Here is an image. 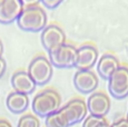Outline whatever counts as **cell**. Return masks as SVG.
<instances>
[{"mask_svg": "<svg viewBox=\"0 0 128 127\" xmlns=\"http://www.w3.org/2000/svg\"><path fill=\"white\" fill-rule=\"evenodd\" d=\"M60 95L54 89H45L38 92L32 99V110L37 116L46 118L49 115L56 113L60 109Z\"/></svg>", "mask_w": 128, "mask_h": 127, "instance_id": "obj_1", "label": "cell"}, {"mask_svg": "<svg viewBox=\"0 0 128 127\" xmlns=\"http://www.w3.org/2000/svg\"><path fill=\"white\" fill-rule=\"evenodd\" d=\"M17 25L21 30L28 32L42 31L47 27L46 11L39 6L24 8L17 20Z\"/></svg>", "mask_w": 128, "mask_h": 127, "instance_id": "obj_2", "label": "cell"}, {"mask_svg": "<svg viewBox=\"0 0 128 127\" xmlns=\"http://www.w3.org/2000/svg\"><path fill=\"white\" fill-rule=\"evenodd\" d=\"M49 62L52 67L65 69V68H72L76 65L77 60V48L72 45H65L49 51Z\"/></svg>", "mask_w": 128, "mask_h": 127, "instance_id": "obj_3", "label": "cell"}, {"mask_svg": "<svg viewBox=\"0 0 128 127\" xmlns=\"http://www.w3.org/2000/svg\"><path fill=\"white\" fill-rule=\"evenodd\" d=\"M27 72L32 78L36 85L44 86L52 76V65L45 56H37L29 64Z\"/></svg>", "mask_w": 128, "mask_h": 127, "instance_id": "obj_4", "label": "cell"}, {"mask_svg": "<svg viewBox=\"0 0 128 127\" xmlns=\"http://www.w3.org/2000/svg\"><path fill=\"white\" fill-rule=\"evenodd\" d=\"M108 89L114 98H126L128 96V67H118L108 80Z\"/></svg>", "mask_w": 128, "mask_h": 127, "instance_id": "obj_5", "label": "cell"}, {"mask_svg": "<svg viewBox=\"0 0 128 127\" xmlns=\"http://www.w3.org/2000/svg\"><path fill=\"white\" fill-rule=\"evenodd\" d=\"M60 112L65 116L66 120L68 122V125L74 126L80 122L85 120L87 116V102H85L84 99L74 98L69 100L65 106L60 108Z\"/></svg>", "mask_w": 128, "mask_h": 127, "instance_id": "obj_6", "label": "cell"}, {"mask_svg": "<svg viewBox=\"0 0 128 127\" xmlns=\"http://www.w3.org/2000/svg\"><path fill=\"white\" fill-rule=\"evenodd\" d=\"M41 44L44 48L49 52L65 45L66 35L60 27L56 25H49L41 31Z\"/></svg>", "mask_w": 128, "mask_h": 127, "instance_id": "obj_7", "label": "cell"}, {"mask_svg": "<svg viewBox=\"0 0 128 127\" xmlns=\"http://www.w3.org/2000/svg\"><path fill=\"white\" fill-rule=\"evenodd\" d=\"M24 9L20 0H0V24L9 25L17 21Z\"/></svg>", "mask_w": 128, "mask_h": 127, "instance_id": "obj_8", "label": "cell"}, {"mask_svg": "<svg viewBox=\"0 0 128 127\" xmlns=\"http://www.w3.org/2000/svg\"><path fill=\"white\" fill-rule=\"evenodd\" d=\"M87 108L90 115L104 118L110 110L109 97L104 92H94L87 100Z\"/></svg>", "mask_w": 128, "mask_h": 127, "instance_id": "obj_9", "label": "cell"}, {"mask_svg": "<svg viewBox=\"0 0 128 127\" xmlns=\"http://www.w3.org/2000/svg\"><path fill=\"white\" fill-rule=\"evenodd\" d=\"M74 85L82 94H90L98 87V78L92 70H78L74 76Z\"/></svg>", "mask_w": 128, "mask_h": 127, "instance_id": "obj_10", "label": "cell"}, {"mask_svg": "<svg viewBox=\"0 0 128 127\" xmlns=\"http://www.w3.org/2000/svg\"><path fill=\"white\" fill-rule=\"evenodd\" d=\"M98 60V51L92 45L82 46L77 49V60L75 67L78 70H90Z\"/></svg>", "mask_w": 128, "mask_h": 127, "instance_id": "obj_11", "label": "cell"}, {"mask_svg": "<svg viewBox=\"0 0 128 127\" xmlns=\"http://www.w3.org/2000/svg\"><path fill=\"white\" fill-rule=\"evenodd\" d=\"M11 86L14 87V92H20L24 95H29L35 92L37 85L29 76V74L24 70L16 72L11 77Z\"/></svg>", "mask_w": 128, "mask_h": 127, "instance_id": "obj_12", "label": "cell"}, {"mask_svg": "<svg viewBox=\"0 0 128 127\" xmlns=\"http://www.w3.org/2000/svg\"><path fill=\"white\" fill-rule=\"evenodd\" d=\"M118 67H119V60L115 56L106 54V55L102 56L100 59L98 60L97 72L100 78L109 80V78L116 72V69H118Z\"/></svg>", "mask_w": 128, "mask_h": 127, "instance_id": "obj_13", "label": "cell"}, {"mask_svg": "<svg viewBox=\"0 0 128 127\" xmlns=\"http://www.w3.org/2000/svg\"><path fill=\"white\" fill-rule=\"evenodd\" d=\"M7 108L12 114H22L29 107V97L28 95H24L20 92H10L6 100Z\"/></svg>", "mask_w": 128, "mask_h": 127, "instance_id": "obj_14", "label": "cell"}, {"mask_svg": "<svg viewBox=\"0 0 128 127\" xmlns=\"http://www.w3.org/2000/svg\"><path fill=\"white\" fill-rule=\"evenodd\" d=\"M46 127H69V125L59 109L58 112L46 117Z\"/></svg>", "mask_w": 128, "mask_h": 127, "instance_id": "obj_15", "label": "cell"}, {"mask_svg": "<svg viewBox=\"0 0 128 127\" xmlns=\"http://www.w3.org/2000/svg\"><path fill=\"white\" fill-rule=\"evenodd\" d=\"M17 127H40V120L32 114H26L20 117Z\"/></svg>", "mask_w": 128, "mask_h": 127, "instance_id": "obj_16", "label": "cell"}, {"mask_svg": "<svg viewBox=\"0 0 128 127\" xmlns=\"http://www.w3.org/2000/svg\"><path fill=\"white\" fill-rule=\"evenodd\" d=\"M106 119L102 118V117H96L92 115H89L88 117H86L85 120L82 123V127H98L100 124L105 123Z\"/></svg>", "mask_w": 128, "mask_h": 127, "instance_id": "obj_17", "label": "cell"}, {"mask_svg": "<svg viewBox=\"0 0 128 127\" xmlns=\"http://www.w3.org/2000/svg\"><path fill=\"white\" fill-rule=\"evenodd\" d=\"M64 0H41V4L48 9H55L57 8L59 4L62 2Z\"/></svg>", "mask_w": 128, "mask_h": 127, "instance_id": "obj_18", "label": "cell"}, {"mask_svg": "<svg viewBox=\"0 0 128 127\" xmlns=\"http://www.w3.org/2000/svg\"><path fill=\"white\" fill-rule=\"evenodd\" d=\"M24 8H29V7H36L41 2V0H20Z\"/></svg>", "mask_w": 128, "mask_h": 127, "instance_id": "obj_19", "label": "cell"}, {"mask_svg": "<svg viewBox=\"0 0 128 127\" xmlns=\"http://www.w3.org/2000/svg\"><path fill=\"white\" fill-rule=\"evenodd\" d=\"M110 127H128V120L126 118H120L115 123H112Z\"/></svg>", "mask_w": 128, "mask_h": 127, "instance_id": "obj_20", "label": "cell"}, {"mask_svg": "<svg viewBox=\"0 0 128 127\" xmlns=\"http://www.w3.org/2000/svg\"><path fill=\"white\" fill-rule=\"evenodd\" d=\"M6 69H7L6 60H4L2 57H0V78H2V76L4 75V72H6Z\"/></svg>", "mask_w": 128, "mask_h": 127, "instance_id": "obj_21", "label": "cell"}, {"mask_svg": "<svg viewBox=\"0 0 128 127\" xmlns=\"http://www.w3.org/2000/svg\"><path fill=\"white\" fill-rule=\"evenodd\" d=\"M0 127H12V126L6 119H0Z\"/></svg>", "mask_w": 128, "mask_h": 127, "instance_id": "obj_22", "label": "cell"}, {"mask_svg": "<svg viewBox=\"0 0 128 127\" xmlns=\"http://www.w3.org/2000/svg\"><path fill=\"white\" fill-rule=\"evenodd\" d=\"M2 54H4V44H2V41L0 40V57L2 56Z\"/></svg>", "mask_w": 128, "mask_h": 127, "instance_id": "obj_23", "label": "cell"}, {"mask_svg": "<svg viewBox=\"0 0 128 127\" xmlns=\"http://www.w3.org/2000/svg\"><path fill=\"white\" fill-rule=\"evenodd\" d=\"M98 127H110V125H109V124H108V123H107V120H106V122H105V123L100 124V125H99V126H98Z\"/></svg>", "mask_w": 128, "mask_h": 127, "instance_id": "obj_24", "label": "cell"}, {"mask_svg": "<svg viewBox=\"0 0 128 127\" xmlns=\"http://www.w3.org/2000/svg\"><path fill=\"white\" fill-rule=\"evenodd\" d=\"M126 119H127V120H128V114H127V118H126Z\"/></svg>", "mask_w": 128, "mask_h": 127, "instance_id": "obj_25", "label": "cell"}]
</instances>
